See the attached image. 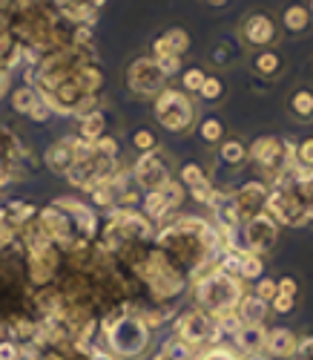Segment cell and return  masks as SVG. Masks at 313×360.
I'll list each match as a JSON object with an SVG mask.
<instances>
[{"mask_svg": "<svg viewBox=\"0 0 313 360\" xmlns=\"http://www.w3.org/2000/svg\"><path fill=\"white\" fill-rule=\"evenodd\" d=\"M193 118H196V104L184 89L164 86L161 93L155 96V122H159L167 133L187 130L193 124Z\"/></svg>", "mask_w": 313, "mask_h": 360, "instance_id": "8992f818", "label": "cell"}, {"mask_svg": "<svg viewBox=\"0 0 313 360\" xmlns=\"http://www.w3.org/2000/svg\"><path fill=\"white\" fill-rule=\"evenodd\" d=\"M299 346V338L291 332V328H270L265 338V352L270 357H293Z\"/></svg>", "mask_w": 313, "mask_h": 360, "instance_id": "2e32d148", "label": "cell"}, {"mask_svg": "<svg viewBox=\"0 0 313 360\" xmlns=\"http://www.w3.org/2000/svg\"><path fill=\"white\" fill-rule=\"evenodd\" d=\"M267 303H262V300L256 294H244L239 300V306H236V314L241 317V323H262L267 317Z\"/></svg>", "mask_w": 313, "mask_h": 360, "instance_id": "7402d4cb", "label": "cell"}, {"mask_svg": "<svg viewBox=\"0 0 313 360\" xmlns=\"http://www.w3.org/2000/svg\"><path fill=\"white\" fill-rule=\"evenodd\" d=\"M178 176H181V179H178V182H181L184 188H193V185L204 182V179H210V176L204 173V167H201V165H196V162H190V165H184Z\"/></svg>", "mask_w": 313, "mask_h": 360, "instance_id": "1f68e13d", "label": "cell"}, {"mask_svg": "<svg viewBox=\"0 0 313 360\" xmlns=\"http://www.w3.org/2000/svg\"><path fill=\"white\" fill-rule=\"evenodd\" d=\"M207 4H213V6H225L227 0H207Z\"/></svg>", "mask_w": 313, "mask_h": 360, "instance_id": "c3c4849f", "label": "cell"}, {"mask_svg": "<svg viewBox=\"0 0 313 360\" xmlns=\"http://www.w3.org/2000/svg\"><path fill=\"white\" fill-rule=\"evenodd\" d=\"M296 360H313V335L307 338H299V346H296Z\"/></svg>", "mask_w": 313, "mask_h": 360, "instance_id": "74e56055", "label": "cell"}, {"mask_svg": "<svg viewBox=\"0 0 313 360\" xmlns=\"http://www.w3.org/2000/svg\"><path fill=\"white\" fill-rule=\"evenodd\" d=\"M253 70L262 78H276L281 70H285V58H281L276 49H259L253 55Z\"/></svg>", "mask_w": 313, "mask_h": 360, "instance_id": "d6986e66", "label": "cell"}, {"mask_svg": "<svg viewBox=\"0 0 313 360\" xmlns=\"http://www.w3.org/2000/svg\"><path fill=\"white\" fill-rule=\"evenodd\" d=\"M293 147L285 139H276V136H262L253 144L247 147V159H253L256 170H262L265 179L276 182L279 176H285L293 165Z\"/></svg>", "mask_w": 313, "mask_h": 360, "instance_id": "277c9868", "label": "cell"}, {"mask_svg": "<svg viewBox=\"0 0 313 360\" xmlns=\"http://www.w3.org/2000/svg\"><path fill=\"white\" fill-rule=\"evenodd\" d=\"M262 274H265V259L259 257V254H253V251H247L244 248V257H241V268H239V280L241 283H250V280H262Z\"/></svg>", "mask_w": 313, "mask_h": 360, "instance_id": "d4e9b609", "label": "cell"}, {"mask_svg": "<svg viewBox=\"0 0 313 360\" xmlns=\"http://www.w3.org/2000/svg\"><path fill=\"white\" fill-rule=\"evenodd\" d=\"M276 239H279V222L267 214H259L253 219H247L244 222V243H247V251H253V254H267L273 251L276 245Z\"/></svg>", "mask_w": 313, "mask_h": 360, "instance_id": "8fae6325", "label": "cell"}, {"mask_svg": "<svg viewBox=\"0 0 313 360\" xmlns=\"http://www.w3.org/2000/svg\"><path fill=\"white\" fill-rule=\"evenodd\" d=\"M281 26H285V32L291 35H299L310 26V9L305 4H291L285 12H281Z\"/></svg>", "mask_w": 313, "mask_h": 360, "instance_id": "ffe728a7", "label": "cell"}, {"mask_svg": "<svg viewBox=\"0 0 313 360\" xmlns=\"http://www.w3.org/2000/svg\"><path fill=\"white\" fill-rule=\"evenodd\" d=\"M92 147H95L101 156H109V159H118V150H121V147H118V141H115L112 136H101V139H98L95 144H92Z\"/></svg>", "mask_w": 313, "mask_h": 360, "instance_id": "8d00e7d4", "label": "cell"}, {"mask_svg": "<svg viewBox=\"0 0 313 360\" xmlns=\"http://www.w3.org/2000/svg\"><path fill=\"white\" fill-rule=\"evenodd\" d=\"M6 89H9V70L0 67V98H4Z\"/></svg>", "mask_w": 313, "mask_h": 360, "instance_id": "ee69618b", "label": "cell"}, {"mask_svg": "<svg viewBox=\"0 0 313 360\" xmlns=\"http://www.w3.org/2000/svg\"><path fill=\"white\" fill-rule=\"evenodd\" d=\"M288 110H291V115L296 118V122L310 124L313 122V89L310 86L293 89L291 98H288Z\"/></svg>", "mask_w": 313, "mask_h": 360, "instance_id": "ac0fdd59", "label": "cell"}, {"mask_svg": "<svg viewBox=\"0 0 313 360\" xmlns=\"http://www.w3.org/2000/svg\"><path fill=\"white\" fill-rule=\"evenodd\" d=\"M233 196V205L239 207V214L241 219H253L259 214H265V207H267V196H270V188L265 182H259V179H253V182H244Z\"/></svg>", "mask_w": 313, "mask_h": 360, "instance_id": "4fadbf2b", "label": "cell"}, {"mask_svg": "<svg viewBox=\"0 0 313 360\" xmlns=\"http://www.w3.org/2000/svg\"><path fill=\"white\" fill-rule=\"evenodd\" d=\"M265 338H267V328L262 323H244L236 332V346L244 354H256V352H265Z\"/></svg>", "mask_w": 313, "mask_h": 360, "instance_id": "e0dca14e", "label": "cell"}, {"mask_svg": "<svg viewBox=\"0 0 313 360\" xmlns=\"http://www.w3.org/2000/svg\"><path fill=\"white\" fill-rule=\"evenodd\" d=\"M38 101H41V96H38L35 86H20V89H15V93H12V107L20 115H29Z\"/></svg>", "mask_w": 313, "mask_h": 360, "instance_id": "4316f807", "label": "cell"}, {"mask_svg": "<svg viewBox=\"0 0 313 360\" xmlns=\"http://www.w3.org/2000/svg\"><path fill=\"white\" fill-rule=\"evenodd\" d=\"M262 303H267L270 306V300L279 294V288H276V280H270V277H262V280H256V291H253Z\"/></svg>", "mask_w": 313, "mask_h": 360, "instance_id": "e575fe53", "label": "cell"}, {"mask_svg": "<svg viewBox=\"0 0 313 360\" xmlns=\"http://www.w3.org/2000/svg\"><path fill=\"white\" fill-rule=\"evenodd\" d=\"M293 162H296L299 167H305V170L313 173V136L302 139V141L293 147Z\"/></svg>", "mask_w": 313, "mask_h": 360, "instance_id": "f546056e", "label": "cell"}, {"mask_svg": "<svg viewBox=\"0 0 313 360\" xmlns=\"http://www.w3.org/2000/svg\"><path fill=\"white\" fill-rule=\"evenodd\" d=\"M218 159H222V165H227V167H239L247 162V147L239 139H227V141H222V147H218Z\"/></svg>", "mask_w": 313, "mask_h": 360, "instance_id": "cb8c5ba5", "label": "cell"}, {"mask_svg": "<svg viewBox=\"0 0 313 360\" xmlns=\"http://www.w3.org/2000/svg\"><path fill=\"white\" fill-rule=\"evenodd\" d=\"M265 214L273 217L279 225L299 228V225H307L313 219V205L302 196V191L296 185H291V188H273L270 196H267Z\"/></svg>", "mask_w": 313, "mask_h": 360, "instance_id": "5b68a950", "label": "cell"}, {"mask_svg": "<svg viewBox=\"0 0 313 360\" xmlns=\"http://www.w3.org/2000/svg\"><path fill=\"white\" fill-rule=\"evenodd\" d=\"M86 4H89L92 9H101V6H107V0H86Z\"/></svg>", "mask_w": 313, "mask_h": 360, "instance_id": "bcb514c9", "label": "cell"}, {"mask_svg": "<svg viewBox=\"0 0 313 360\" xmlns=\"http://www.w3.org/2000/svg\"><path fill=\"white\" fill-rule=\"evenodd\" d=\"M201 360H241L236 352H230V349H222V346H218V349H210V352H204L201 354Z\"/></svg>", "mask_w": 313, "mask_h": 360, "instance_id": "60d3db41", "label": "cell"}, {"mask_svg": "<svg viewBox=\"0 0 313 360\" xmlns=\"http://www.w3.org/2000/svg\"><path fill=\"white\" fill-rule=\"evenodd\" d=\"M199 96L207 101V104H215V101H222L225 98V81L218 78V75H207L201 89H199Z\"/></svg>", "mask_w": 313, "mask_h": 360, "instance_id": "f1b7e54d", "label": "cell"}, {"mask_svg": "<svg viewBox=\"0 0 313 360\" xmlns=\"http://www.w3.org/2000/svg\"><path fill=\"white\" fill-rule=\"evenodd\" d=\"M18 231H20V225L6 214V207L0 205V251H9L18 243Z\"/></svg>", "mask_w": 313, "mask_h": 360, "instance_id": "484cf974", "label": "cell"}, {"mask_svg": "<svg viewBox=\"0 0 313 360\" xmlns=\"http://www.w3.org/2000/svg\"><path fill=\"white\" fill-rule=\"evenodd\" d=\"M127 84L135 96H159L161 89L167 86V75L161 72L159 61L149 55V58H135L127 70Z\"/></svg>", "mask_w": 313, "mask_h": 360, "instance_id": "9c48e42d", "label": "cell"}, {"mask_svg": "<svg viewBox=\"0 0 313 360\" xmlns=\"http://www.w3.org/2000/svg\"><path fill=\"white\" fill-rule=\"evenodd\" d=\"M20 349L15 343H0V360H18Z\"/></svg>", "mask_w": 313, "mask_h": 360, "instance_id": "7bdbcfd3", "label": "cell"}, {"mask_svg": "<svg viewBox=\"0 0 313 360\" xmlns=\"http://www.w3.org/2000/svg\"><path fill=\"white\" fill-rule=\"evenodd\" d=\"M241 41L247 46H253V49H270V44L276 41L279 35V29H276V20L265 12H253V15H247L244 23H241Z\"/></svg>", "mask_w": 313, "mask_h": 360, "instance_id": "7c38bea8", "label": "cell"}, {"mask_svg": "<svg viewBox=\"0 0 313 360\" xmlns=\"http://www.w3.org/2000/svg\"><path fill=\"white\" fill-rule=\"evenodd\" d=\"M170 162L164 159L161 150H149V153H141L138 162L133 165V182L135 188L149 191H161L170 182Z\"/></svg>", "mask_w": 313, "mask_h": 360, "instance_id": "ba28073f", "label": "cell"}, {"mask_svg": "<svg viewBox=\"0 0 313 360\" xmlns=\"http://www.w3.org/2000/svg\"><path fill=\"white\" fill-rule=\"evenodd\" d=\"M173 211H175V207L164 199L161 191H149V193L144 196V217H147L149 222H164Z\"/></svg>", "mask_w": 313, "mask_h": 360, "instance_id": "44dd1931", "label": "cell"}, {"mask_svg": "<svg viewBox=\"0 0 313 360\" xmlns=\"http://www.w3.org/2000/svg\"><path fill=\"white\" fill-rule=\"evenodd\" d=\"M155 61H159V67H161V72H164L167 78L181 70V58H175V55H170V58H155Z\"/></svg>", "mask_w": 313, "mask_h": 360, "instance_id": "f35d334b", "label": "cell"}, {"mask_svg": "<svg viewBox=\"0 0 313 360\" xmlns=\"http://www.w3.org/2000/svg\"><path fill=\"white\" fill-rule=\"evenodd\" d=\"M44 162H46V167H49L52 173H58V176H67V173L72 170V165H75L72 136H67V139L55 141V144L46 150V153H44Z\"/></svg>", "mask_w": 313, "mask_h": 360, "instance_id": "9a60e30c", "label": "cell"}, {"mask_svg": "<svg viewBox=\"0 0 313 360\" xmlns=\"http://www.w3.org/2000/svg\"><path fill=\"white\" fill-rule=\"evenodd\" d=\"M178 338L190 346V349H196V346H201V343H207V340H215L218 338V326H215V317H210L207 311H187V314H181V320H178Z\"/></svg>", "mask_w": 313, "mask_h": 360, "instance_id": "30bf717a", "label": "cell"}, {"mask_svg": "<svg viewBox=\"0 0 313 360\" xmlns=\"http://www.w3.org/2000/svg\"><path fill=\"white\" fill-rule=\"evenodd\" d=\"M244 360H267V354L265 352H256V354H247Z\"/></svg>", "mask_w": 313, "mask_h": 360, "instance_id": "7dc6e473", "label": "cell"}, {"mask_svg": "<svg viewBox=\"0 0 313 360\" xmlns=\"http://www.w3.org/2000/svg\"><path fill=\"white\" fill-rule=\"evenodd\" d=\"M310 9H313V4H310Z\"/></svg>", "mask_w": 313, "mask_h": 360, "instance_id": "681fc988", "label": "cell"}, {"mask_svg": "<svg viewBox=\"0 0 313 360\" xmlns=\"http://www.w3.org/2000/svg\"><path fill=\"white\" fill-rule=\"evenodd\" d=\"M241 297H244V283H241L239 277L222 274L218 268H215V271H213L207 280H201V283L196 285V300H199L201 311H207V314H213V317L222 314V311L236 309Z\"/></svg>", "mask_w": 313, "mask_h": 360, "instance_id": "3957f363", "label": "cell"}, {"mask_svg": "<svg viewBox=\"0 0 313 360\" xmlns=\"http://www.w3.org/2000/svg\"><path fill=\"white\" fill-rule=\"evenodd\" d=\"M60 248L49 239H38V243L26 245V277L32 285H46L52 283V277L58 274V265H60Z\"/></svg>", "mask_w": 313, "mask_h": 360, "instance_id": "52a82bcc", "label": "cell"}, {"mask_svg": "<svg viewBox=\"0 0 313 360\" xmlns=\"http://www.w3.org/2000/svg\"><path fill=\"white\" fill-rule=\"evenodd\" d=\"M276 288H279V294L296 297L299 294V280L296 277H281V280H276Z\"/></svg>", "mask_w": 313, "mask_h": 360, "instance_id": "ab89813d", "label": "cell"}, {"mask_svg": "<svg viewBox=\"0 0 313 360\" xmlns=\"http://www.w3.org/2000/svg\"><path fill=\"white\" fill-rule=\"evenodd\" d=\"M29 118H32V122H38V124H44V122H49V118H52V110H49L44 101H38V104L32 107V112H29Z\"/></svg>", "mask_w": 313, "mask_h": 360, "instance_id": "b9f144b4", "label": "cell"}, {"mask_svg": "<svg viewBox=\"0 0 313 360\" xmlns=\"http://www.w3.org/2000/svg\"><path fill=\"white\" fill-rule=\"evenodd\" d=\"M104 130H107V115H104L101 110H92V112L81 115V130H78V136H81L84 141L95 144V141L104 136Z\"/></svg>", "mask_w": 313, "mask_h": 360, "instance_id": "603a6c76", "label": "cell"}, {"mask_svg": "<svg viewBox=\"0 0 313 360\" xmlns=\"http://www.w3.org/2000/svg\"><path fill=\"white\" fill-rule=\"evenodd\" d=\"M104 328H107V338H109L115 357L133 360V357L144 354V349L149 343V326L133 314H112V317H107Z\"/></svg>", "mask_w": 313, "mask_h": 360, "instance_id": "7a4b0ae2", "label": "cell"}, {"mask_svg": "<svg viewBox=\"0 0 313 360\" xmlns=\"http://www.w3.org/2000/svg\"><path fill=\"white\" fill-rule=\"evenodd\" d=\"M89 360H115V354H109V352H101V349H95L89 354Z\"/></svg>", "mask_w": 313, "mask_h": 360, "instance_id": "f6af8a7d", "label": "cell"}, {"mask_svg": "<svg viewBox=\"0 0 313 360\" xmlns=\"http://www.w3.org/2000/svg\"><path fill=\"white\" fill-rule=\"evenodd\" d=\"M38 222L46 239L55 243L60 251H81L92 245V236L98 233V222L92 207L69 196H60L58 202L41 207Z\"/></svg>", "mask_w": 313, "mask_h": 360, "instance_id": "6da1fadb", "label": "cell"}, {"mask_svg": "<svg viewBox=\"0 0 313 360\" xmlns=\"http://www.w3.org/2000/svg\"><path fill=\"white\" fill-rule=\"evenodd\" d=\"M236 55V46L230 44V41H218L215 46H213V61L218 64V67H225V64H230V58Z\"/></svg>", "mask_w": 313, "mask_h": 360, "instance_id": "836d02e7", "label": "cell"}, {"mask_svg": "<svg viewBox=\"0 0 313 360\" xmlns=\"http://www.w3.org/2000/svg\"><path fill=\"white\" fill-rule=\"evenodd\" d=\"M270 309H273L276 314H291V311L296 309V297H288V294H276V297L270 300Z\"/></svg>", "mask_w": 313, "mask_h": 360, "instance_id": "d590c367", "label": "cell"}, {"mask_svg": "<svg viewBox=\"0 0 313 360\" xmlns=\"http://www.w3.org/2000/svg\"><path fill=\"white\" fill-rule=\"evenodd\" d=\"M133 147L138 153H149V150H159V139H155V133L149 127H138L133 133Z\"/></svg>", "mask_w": 313, "mask_h": 360, "instance_id": "4dcf8cb0", "label": "cell"}, {"mask_svg": "<svg viewBox=\"0 0 313 360\" xmlns=\"http://www.w3.org/2000/svg\"><path fill=\"white\" fill-rule=\"evenodd\" d=\"M207 72L199 70V67H190V70H184L181 72V86H184V93H199L201 84H204Z\"/></svg>", "mask_w": 313, "mask_h": 360, "instance_id": "d6a6232c", "label": "cell"}, {"mask_svg": "<svg viewBox=\"0 0 313 360\" xmlns=\"http://www.w3.org/2000/svg\"><path fill=\"white\" fill-rule=\"evenodd\" d=\"M187 49H190V35H187L181 26L167 29V32H161L152 41V58H170V55L181 58Z\"/></svg>", "mask_w": 313, "mask_h": 360, "instance_id": "5bb4252c", "label": "cell"}, {"mask_svg": "<svg viewBox=\"0 0 313 360\" xmlns=\"http://www.w3.org/2000/svg\"><path fill=\"white\" fill-rule=\"evenodd\" d=\"M199 139H201L204 144H218V141L225 139V124L218 122L215 115L201 118V124H199Z\"/></svg>", "mask_w": 313, "mask_h": 360, "instance_id": "83f0119b", "label": "cell"}]
</instances>
